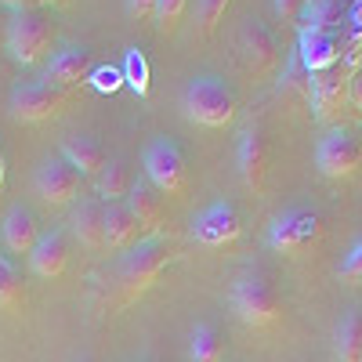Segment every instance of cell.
<instances>
[{
    "label": "cell",
    "mask_w": 362,
    "mask_h": 362,
    "mask_svg": "<svg viewBox=\"0 0 362 362\" xmlns=\"http://www.w3.org/2000/svg\"><path fill=\"white\" fill-rule=\"evenodd\" d=\"M87 80L95 83V90H102V95H112V90L124 83V73H119L116 66H95Z\"/></svg>",
    "instance_id": "f546056e"
},
{
    "label": "cell",
    "mask_w": 362,
    "mask_h": 362,
    "mask_svg": "<svg viewBox=\"0 0 362 362\" xmlns=\"http://www.w3.org/2000/svg\"><path fill=\"white\" fill-rule=\"evenodd\" d=\"M8 8H15V11H25V8H37L40 0H4Z\"/></svg>",
    "instance_id": "d590c367"
},
{
    "label": "cell",
    "mask_w": 362,
    "mask_h": 362,
    "mask_svg": "<svg viewBox=\"0 0 362 362\" xmlns=\"http://www.w3.org/2000/svg\"><path fill=\"white\" fill-rule=\"evenodd\" d=\"M66 261H69L66 235L58 232V228H51V232H40L37 247L29 250V264H33V272H37V276H44V279L62 276V272H66Z\"/></svg>",
    "instance_id": "5bb4252c"
},
{
    "label": "cell",
    "mask_w": 362,
    "mask_h": 362,
    "mask_svg": "<svg viewBox=\"0 0 362 362\" xmlns=\"http://www.w3.org/2000/svg\"><path fill=\"white\" fill-rule=\"evenodd\" d=\"M119 73H124V83L134 90V95H148L153 90V80H148V58L141 47H127L124 51V62H119Z\"/></svg>",
    "instance_id": "d4e9b609"
},
{
    "label": "cell",
    "mask_w": 362,
    "mask_h": 362,
    "mask_svg": "<svg viewBox=\"0 0 362 362\" xmlns=\"http://www.w3.org/2000/svg\"><path fill=\"white\" fill-rule=\"evenodd\" d=\"M141 167L153 181L156 192H167V196H177L185 189V156L181 148L170 141V138H153L141 153Z\"/></svg>",
    "instance_id": "5b68a950"
},
{
    "label": "cell",
    "mask_w": 362,
    "mask_h": 362,
    "mask_svg": "<svg viewBox=\"0 0 362 362\" xmlns=\"http://www.w3.org/2000/svg\"><path fill=\"white\" fill-rule=\"evenodd\" d=\"M62 160L73 163L83 177H98V170L105 167V148L98 138H90V134H69L62 141Z\"/></svg>",
    "instance_id": "ac0fdd59"
},
{
    "label": "cell",
    "mask_w": 362,
    "mask_h": 362,
    "mask_svg": "<svg viewBox=\"0 0 362 362\" xmlns=\"http://www.w3.org/2000/svg\"><path fill=\"white\" fill-rule=\"evenodd\" d=\"M25 305V283L8 254H0V308H22Z\"/></svg>",
    "instance_id": "484cf974"
},
{
    "label": "cell",
    "mask_w": 362,
    "mask_h": 362,
    "mask_svg": "<svg viewBox=\"0 0 362 362\" xmlns=\"http://www.w3.org/2000/svg\"><path fill=\"white\" fill-rule=\"evenodd\" d=\"M297 58H300V66H305L312 76L334 69L337 58H341V40H337V33H334V29L305 25V29H300V40H297Z\"/></svg>",
    "instance_id": "7c38bea8"
},
{
    "label": "cell",
    "mask_w": 362,
    "mask_h": 362,
    "mask_svg": "<svg viewBox=\"0 0 362 362\" xmlns=\"http://www.w3.org/2000/svg\"><path fill=\"white\" fill-rule=\"evenodd\" d=\"M4 181H8V156H4V148H0V192H4Z\"/></svg>",
    "instance_id": "8d00e7d4"
},
{
    "label": "cell",
    "mask_w": 362,
    "mask_h": 362,
    "mask_svg": "<svg viewBox=\"0 0 362 362\" xmlns=\"http://www.w3.org/2000/svg\"><path fill=\"white\" fill-rule=\"evenodd\" d=\"M90 69H95V58L83 44H66L58 47L51 58H47V69H44V83L66 90V87H76V83H87Z\"/></svg>",
    "instance_id": "8fae6325"
},
{
    "label": "cell",
    "mask_w": 362,
    "mask_h": 362,
    "mask_svg": "<svg viewBox=\"0 0 362 362\" xmlns=\"http://www.w3.org/2000/svg\"><path fill=\"white\" fill-rule=\"evenodd\" d=\"M73 235L87 250H105V203L98 196L80 203V210L73 214Z\"/></svg>",
    "instance_id": "d6986e66"
},
{
    "label": "cell",
    "mask_w": 362,
    "mask_h": 362,
    "mask_svg": "<svg viewBox=\"0 0 362 362\" xmlns=\"http://www.w3.org/2000/svg\"><path fill=\"white\" fill-rule=\"evenodd\" d=\"M300 8H305V0H276V15L283 22H297L300 18Z\"/></svg>",
    "instance_id": "d6a6232c"
},
{
    "label": "cell",
    "mask_w": 362,
    "mask_h": 362,
    "mask_svg": "<svg viewBox=\"0 0 362 362\" xmlns=\"http://www.w3.org/2000/svg\"><path fill=\"white\" fill-rule=\"evenodd\" d=\"M225 358V337L214 322H199L189 334V362H221Z\"/></svg>",
    "instance_id": "603a6c76"
},
{
    "label": "cell",
    "mask_w": 362,
    "mask_h": 362,
    "mask_svg": "<svg viewBox=\"0 0 362 362\" xmlns=\"http://www.w3.org/2000/svg\"><path fill=\"white\" fill-rule=\"evenodd\" d=\"M62 105H66V95L44 80H25V83H15L11 90V116L22 119V124H40Z\"/></svg>",
    "instance_id": "ba28073f"
},
{
    "label": "cell",
    "mask_w": 362,
    "mask_h": 362,
    "mask_svg": "<svg viewBox=\"0 0 362 362\" xmlns=\"http://www.w3.org/2000/svg\"><path fill=\"white\" fill-rule=\"evenodd\" d=\"M279 90H283V95H290V98H305V102H308V95H312V73L300 66L297 51L290 54V62H286V69H283V76H279Z\"/></svg>",
    "instance_id": "83f0119b"
},
{
    "label": "cell",
    "mask_w": 362,
    "mask_h": 362,
    "mask_svg": "<svg viewBox=\"0 0 362 362\" xmlns=\"http://www.w3.org/2000/svg\"><path fill=\"white\" fill-rule=\"evenodd\" d=\"M348 102H351L355 109H362V73H358L355 80H348Z\"/></svg>",
    "instance_id": "e575fe53"
},
{
    "label": "cell",
    "mask_w": 362,
    "mask_h": 362,
    "mask_svg": "<svg viewBox=\"0 0 362 362\" xmlns=\"http://www.w3.org/2000/svg\"><path fill=\"white\" fill-rule=\"evenodd\" d=\"M131 185H134V177H131L124 160H105V167L95 177V192H98L102 203H124Z\"/></svg>",
    "instance_id": "7402d4cb"
},
{
    "label": "cell",
    "mask_w": 362,
    "mask_h": 362,
    "mask_svg": "<svg viewBox=\"0 0 362 362\" xmlns=\"http://www.w3.org/2000/svg\"><path fill=\"white\" fill-rule=\"evenodd\" d=\"M124 203H127L131 214L138 218V225H141V228L156 232V228L163 225V199H160V192H156L153 185H141V181H134Z\"/></svg>",
    "instance_id": "44dd1931"
},
{
    "label": "cell",
    "mask_w": 362,
    "mask_h": 362,
    "mask_svg": "<svg viewBox=\"0 0 362 362\" xmlns=\"http://www.w3.org/2000/svg\"><path fill=\"white\" fill-rule=\"evenodd\" d=\"M167 261H170V243H163L160 235L138 239L134 247H127V254L119 257V268H116V283H119V290H124V300L141 297L160 279Z\"/></svg>",
    "instance_id": "6da1fadb"
},
{
    "label": "cell",
    "mask_w": 362,
    "mask_h": 362,
    "mask_svg": "<svg viewBox=\"0 0 362 362\" xmlns=\"http://www.w3.org/2000/svg\"><path fill=\"white\" fill-rule=\"evenodd\" d=\"M308 102H312V109H315L319 119H329L334 112H341L344 102H348V80H344L341 73H334V69L312 76V95H308Z\"/></svg>",
    "instance_id": "2e32d148"
},
{
    "label": "cell",
    "mask_w": 362,
    "mask_h": 362,
    "mask_svg": "<svg viewBox=\"0 0 362 362\" xmlns=\"http://www.w3.org/2000/svg\"><path fill=\"white\" fill-rule=\"evenodd\" d=\"M225 8H228V0H199V22H203L206 33L218 25V18L225 15Z\"/></svg>",
    "instance_id": "4dcf8cb0"
},
{
    "label": "cell",
    "mask_w": 362,
    "mask_h": 362,
    "mask_svg": "<svg viewBox=\"0 0 362 362\" xmlns=\"http://www.w3.org/2000/svg\"><path fill=\"white\" fill-rule=\"evenodd\" d=\"M80 362H90V358H80Z\"/></svg>",
    "instance_id": "74e56055"
},
{
    "label": "cell",
    "mask_w": 362,
    "mask_h": 362,
    "mask_svg": "<svg viewBox=\"0 0 362 362\" xmlns=\"http://www.w3.org/2000/svg\"><path fill=\"white\" fill-rule=\"evenodd\" d=\"M239 232H243L239 214H235V206L225 203V199L203 206L196 214V221H192V235H196V243H203V247H228V243L239 239Z\"/></svg>",
    "instance_id": "9c48e42d"
},
{
    "label": "cell",
    "mask_w": 362,
    "mask_h": 362,
    "mask_svg": "<svg viewBox=\"0 0 362 362\" xmlns=\"http://www.w3.org/2000/svg\"><path fill=\"white\" fill-rule=\"evenodd\" d=\"M341 276H344V279H362V239L344 254V261H341Z\"/></svg>",
    "instance_id": "1f68e13d"
},
{
    "label": "cell",
    "mask_w": 362,
    "mask_h": 362,
    "mask_svg": "<svg viewBox=\"0 0 362 362\" xmlns=\"http://www.w3.org/2000/svg\"><path fill=\"white\" fill-rule=\"evenodd\" d=\"M189 0H156V8H153V22L160 33H167V29H174V22L181 18V11H185Z\"/></svg>",
    "instance_id": "f1b7e54d"
},
{
    "label": "cell",
    "mask_w": 362,
    "mask_h": 362,
    "mask_svg": "<svg viewBox=\"0 0 362 362\" xmlns=\"http://www.w3.org/2000/svg\"><path fill=\"white\" fill-rule=\"evenodd\" d=\"M181 109L199 127H225L235 116V95L221 76H192L181 95Z\"/></svg>",
    "instance_id": "3957f363"
},
{
    "label": "cell",
    "mask_w": 362,
    "mask_h": 362,
    "mask_svg": "<svg viewBox=\"0 0 362 362\" xmlns=\"http://www.w3.org/2000/svg\"><path fill=\"white\" fill-rule=\"evenodd\" d=\"M235 160H239V174H243L247 189L261 192L264 189V174H268V141H264L261 127H247L243 134H239Z\"/></svg>",
    "instance_id": "4fadbf2b"
},
{
    "label": "cell",
    "mask_w": 362,
    "mask_h": 362,
    "mask_svg": "<svg viewBox=\"0 0 362 362\" xmlns=\"http://www.w3.org/2000/svg\"><path fill=\"white\" fill-rule=\"evenodd\" d=\"M337 362H362V308H351L337 326Z\"/></svg>",
    "instance_id": "cb8c5ba5"
},
{
    "label": "cell",
    "mask_w": 362,
    "mask_h": 362,
    "mask_svg": "<svg viewBox=\"0 0 362 362\" xmlns=\"http://www.w3.org/2000/svg\"><path fill=\"white\" fill-rule=\"evenodd\" d=\"M243 51H247V62L254 73H272L279 62V44L272 37V29L261 22H247L243 25Z\"/></svg>",
    "instance_id": "e0dca14e"
},
{
    "label": "cell",
    "mask_w": 362,
    "mask_h": 362,
    "mask_svg": "<svg viewBox=\"0 0 362 362\" xmlns=\"http://www.w3.org/2000/svg\"><path fill=\"white\" fill-rule=\"evenodd\" d=\"M54 40H58V33H54L51 15H44L37 8L15 11L11 22H8V54L15 58L18 66H40V62H47Z\"/></svg>",
    "instance_id": "7a4b0ae2"
},
{
    "label": "cell",
    "mask_w": 362,
    "mask_h": 362,
    "mask_svg": "<svg viewBox=\"0 0 362 362\" xmlns=\"http://www.w3.org/2000/svg\"><path fill=\"white\" fill-rule=\"evenodd\" d=\"M33 189H37V196H40L47 206H66V203H73V199L80 196L83 174H80L73 163H66L62 156H51V160H44V163L37 167Z\"/></svg>",
    "instance_id": "52a82bcc"
},
{
    "label": "cell",
    "mask_w": 362,
    "mask_h": 362,
    "mask_svg": "<svg viewBox=\"0 0 362 362\" xmlns=\"http://www.w3.org/2000/svg\"><path fill=\"white\" fill-rule=\"evenodd\" d=\"M0 235H4V247L11 254H29L40 239V221L33 210L25 206H11L4 214V225H0Z\"/></svg>",
    "instance_id": "9a60e30c"
},
{
    "label": "cell",
    "mask_w": 362,
    "mask_h": 362,
    "mask_svg": "<svg viewBox=\"0 0 362 362\" xmlns=\"http://www.w3.org/2000/svg\"><path fill=\"white\" fill-rule=\"evenodd\" d=\"M341 15H344V0H305V8H300V22L315 29L341 25Z\"/></svg>",
    "instance_id": "4316f807"
},
{
    "label": "cell",
    "mask_w": 362,
    "mask_h": 362,
    "mask_svg": "<svg viewBox=\"0 0 362 362\" xmlns=\"http://www.w3.org/2000/svg\"><path fill=\"white\" fill-rule=\"evenodd\" d=\"M141 225L127 203H105V250H127L138 243Z\"/></svg>",
    "instance_id": "ffe728a7"
},
{
    "label": "cell",
    "mask_w": 362,
    "mask_h": 362,
    "mask_svg": "<svg viewBox=\"0 0 362 362\" xmlns=\"http://www.w3.org/2000/svg\"><path fill=\"white\" fill-rule=\"evenodd\" d=\"M232 308L250 326H272L283 312V300H279L276 283L264 272H243L232 283Z\"/></svg>",
    "instance_id": "277c9868"
},
{
    "label": "cell",
    "mask_w": 362,
    "mask_h": 362,
    "mask_svg": "<svg viewBox=\"0 0 362 362\" xmlns=\"http://www.w3.org/2000/svg\"><path fill=\"white\" fill-rule=\"evenodd\" d=\"M153 8H156V0H127V15H131L134 22L153 18Z\"/></svg>",
    "instance_id": "836d02e7"
},
{
    "label": "cell",
    "mask_w": 362,
    "mask_h": 362,
    "mask_svg": "<svg viewBox=\"0 0 362 362\" xmlns=\"http://www.w3.org/2000/svg\"><path fill=\"white\" fill-rule=\"evenodd\" d=\"M319 232H322L319 214H312V210H305V206H290V210H283V214L272 221L268 247L276 254H300V250H308L315 243Z\"/></svg>",
    "instance_id": "8992f818"
},
{
    "label": "cell",
    "mask_w": 362,
    "mask_h": 362,
    "mask_svg": "<svg viewBox=\"0 0 362 362\" xmlns=\"http://www.w3.org/2000/svg\"><path fill=\"white\" fill-rule=\"evenodd\" d=\"M315 163L326 177H351L362 163V148L348 131H329L315 148Z\"/></svg>",
    "instance_id": "30bf717a"
}]
</instances>
